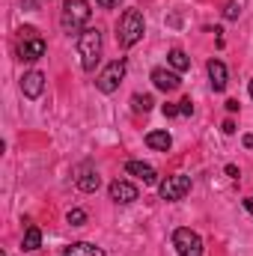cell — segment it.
I'll use <instances>...</instances> for the list:
<instances>
[{"mask_svg":"<svg viewBox=\"0 0 253 256\" xmlns=\"http://www.w3.org/2000/svg\"><path fill=\"white\" fill-rule=\"evenodd\" d=\"M78 54H80V66L84 72H96L98 66V57H102V33L98 30H84L78 36Z\"/></svg>","mask_w":253,"mask_h":256,"instance_id":"6da1fadb","label":"cell"},{"mask_svg":"<svg viewBox=\"0 0 253 256\" xmlns=\"http://www.w3.org/2000/svg\"><path fill=\"white\" fill-rule=\"evenodd\" d=\"M143 30H146V21L137 9H126V15L120 18V27H116V39L122 48H131L143 39Z\"/></svg>","mask_w":253,"mask_h":256,"instance_id":"7a4b0ae2","label":"cell"},{"mask_svg":"<svg viewBox=\"0 0 253 256\" xmlns=\"http://www.w3.org/2000/svg\"><path fill=\"white\" fill-rule=\"evenodd\" d=\"M90 15H92V9H90V3L86 0H66L63 3V15H60V24H63L66 33H84L80 27L90 21Z\"/></svg>","mask_w":253,"mask_h":256,"instance_id":"3957f363","label":"cell"},{"mask_svg":"<svg viewBox=\"0 0 253 256\" xmlns=\"http://www.w3.org/2000/svg\"><path fill=\"white\" fill-rule=\"evenodd\" d=\"M21 33V42H18V57L24 60V63H36V60H42L45 57V39L33 30V27H24V30H18Z\"/></svg>","mask_w":253,"mask_h":256,"instance_id":"277c9868","label":"cell"},{"mask_svg":"<svg viewBox=\"0 0 253 256\" xmlns=\"http://www.w3.org/2000/svg\"><path fill=\"white\" fill-rule=\"evenodd\" d=\"M173 248L179 256H202V238L188 226H179L173 232Z\"/></svg>","mask_w":253,"mask_h":256,"instance_id":"5b68a950","label":"cell"},{"mask_svg":"<svg viewBox=\"0 0 253 256\" xmlns=\"http://www.w3.org/2000/svg\"><path fill=\"white\" fill-rule=\"evenodd\" d=\"M126 68H128L126 60H114V63H110L108 68H104V72H102V74H98L96 86H98L104 96L116 92V90H120V84H122V78H126Z\"/></svg>","mask_w":253,"mask_h":256,"instance_id":"8992f818","label":"cell"},{"mask_svg":"<svg viewBox=\"0 0 253 256\" xmlns=\"http://www.w3.org/2000/svg\"><path fill=\"white\" fill-rule=\"evenodd\" d=\"M158 191H161V196H164L167 202H176V200H182V196L190 191V179L188 176H167Z\"/></svg>","mask_w":253,"mask_h":256,"instance_id":"52a82bcc","label":"cell"},{"mask_svg":"<svg viewBox=\"0 0 253 256\" xmlns=\"http://www.w3.org/2000/svg\"><path fill=\"white\" fill-rule=\"evenodd\" d=\"M110 200L120 202V206H128V202L137 200V188L126 179H116V182H110Z\"/></svg>","mask_w":253,"mask_h":256,"instance_id":"ba28073f","label":"cell"},{"mask_svg":"<svg viewBox=\"0 0 253 256\" xmlns=\"http://www.w3.org/2000/svg\"><path fill=\"white\" fill-rule=\"evenodd\" d=\"M21 92H24L27 98H39V96L45 92V74H42V72H27L24 80H21Z\"/></svg>","mask_w":253,"mask_h":256,"instance_id":"9c48e42d","label":"cell"},{"mask_svg":"<svg viewBox=\"0 0 253 256\" xmlns=\"http://www.w3.org/2000/svg\"><path fill=\"white\" fill-rule=\"evenodd\" d=\"M126 173H128V176H137L143 185H155V182H158L155 167H152V164H143V161H128V164H126Z\"/></svg>","mask_w":253,"mask_h":256,"instance_id":"30bf717a","label":"cell"},{"mask_svg":"<svg viewBox=\"0 0 253 256\" xmlns=\"http://www.w3.org/2000/svg\"><path fill=\"white\" fill-rule=\"evenodd\" d=\"M152 84L161 90V92H173V90H179V74L176 72H167V68H152Z\"/></svg>","mask_w":253,"mask_h":256,"instance_id":"8fae6325","label":"cell"},{"mask_svg":"<svg viewBox=\"0 0 253 256\" xmlns=\"http://www.w3.org/2000/svg\"><path fill=\"white\" fill-rule=\"evenodd\" d=\"M208 80H212V90L214 92H224L226 90V66L220 63V60H208Z\"/></svg>","mask_w":253,"mask_h":256,"instance_id":"7c38bea8","label":"cell"},{"mask_svg":"<svg viewBox=\"0 0 253 256\" xmlns=\"http://www.w3.org/2000/svg\"><path fill=\"white\" fill-rule=\"evenodd\" d=\"M98 185H102V176H98L92 167H84V170L78 173V188H80L84 194H96Z\"/></svg>","mask_w":253,"mask_h":256,"instance_id":"4fadbf2b","label":"cell"},{"mask_svg":"<svg viewBox=\"0 0 253 256\" xmlns=\"http://www.w3.org/2000/svg\"><path fill=\"white\" fill-rule=\"evenodd\" d=\"M146 146L155 149V152H167V149L173 146V137H170L167 131H149V134H146Z\"/></svg>","mask_w":253,"mask_h":256,"instance_id":"5bb4252c","label":"cell"},{"mask_svg":"<svg viewBox=\"0 0 253 256\" xmlns=\"http://www.w3.org/2000/svg\"><path fill=\"white\" fill-rule=\"evenodd\" d=\"M63 256H104V250L90 244V242H74V244H68L63 250Z\"/></svg>","mask_w":253,"mask_h":256,"instance_id":"9a60e30c","label":"cell"},{"mask_svg":"<svg viewBox=\"0 0 253 256\" xmlns=\"http://www.w3.org/2000/svg\"><path fill=\"white\" fill-rule=\"evenodd\" d=\"M167 60H170V66H173L176 72H188L190 68V57L182 51V48H173V51L167 54Z\"/></svg>","mask_w":253,"mask_h":256,"instance_id":"2e32d148","label":"cell"},{"mask_svg":"<svg viewBox=\"0 0 253 256\" xmlns=\"http://www.w3.org/2000/svg\"><path fill=\"white\" fill-rule=\"evenodd\" d=\"M39 244H42V230H39V226H27L21 248H24V250H36Z\"/></svg>","mask_w":253,"mask_h":256,"instance_id":"e0dca14e","label":"cell"},{"mask_svg":"<svg viewBox=\"0 0 253 256\" xmlns=\"http://www.w3.org/2000/svg\"><path fill=\"white\" fill-rule=\"evenodd\" d=\"M152 104H155V102H152V96H140V92H137V96H131V108H134V114H149V110H152Z\"/></svg>","mask_w":253,"mask_h":256,"instance_id":"ac0fdd59","label":"cell"},{"mask_svg":"<svg viewBox=\"0 0 253 256\" xmlns=\"http://www.w3.org/2000/svg\"><path fill=\"white\" fill-rule=\"evenodd\" d=\"M66 220H68L72 226H84V224H86V212H84V208H72V212L66 214Z\"/></svg>","mask_w":253,"mask_h":256,"instance_id":"d6986e66","label":"cell"},{"mask_svg":"<svg viewBox=\"0 0 253 256\" xmlns=\"http://www.w3.org/2000/svg\"><path fill=\"white\" fill-rule=\"evenodd\" d=\"M190 114H194V102L190 98H182L179 102V116H190Z\"/></svg>","mask_w":253,"mask_h":256,"instance_id":"ffe728a7","label":"cell"},{"mask_svg":"<svg viewBox=\"0 0 253 256\" xmlns=\"http://www.w3.org/2000/svg\"><path fill=\"white\" fill-rule=\"evenodd\" d=\"M238 12H242V6H238V3H230V6L224 9V15H226V18H238Z\"/></svg>","mask_w":253,"mask_h":256,"instance_id":"44dd1931","label":"cell"},{"mask_svg":"<svg viewBox=\"0 0 253 256\" xmlns=\"http://www.w3.org/2000/svg\"><path fill=\"white\" fill-rule=\"evenodd\" d=\"M120 3H122V0H98V6H102V9H116Z\"/></svg>","mask_w":253,"mask_h":256,"instance_id":"7402d4cb","label":"cell"},{"mask_svg":"<svg viewBox=\"0 0 253 256\" xmlns=\"http://www.w3.org/2000/svg\"><path fill=\"white\" fill-rule=\"evenodd\" d=\"M164 116H179V108L176 104H164Z\"/></svg>","mask_w":253,"mask_h":256,"instance_id":"603a6c76","label":"cell"},{"mask_svg":"<svg viewBox=\"0 0 253 256\" xmlns=\"http://www.w3.org/2000/svg\"><path fill=\"white\" fill-rule=\"evenodd\" d=\"M226 176H230V179H238V167H236V164H226Z\"/></svg>","mask_w":253,"mask_h":256,"instance_id":"cb8c5ba5","label":"cell"},{"mask_svg":"<svg viewBox=\"0 0 253 256\" xmlns=\"http://www.w3.org/2000/svg\"><path fill=\"white\" fill-rule=\"evenodd\" d=\"M224 134H236V122H232V120L224 122Z\"/></svg>","mask_w":253,"mask_h":256,"instance_id":"d4e9b609","label":"cell"},{"mask_svg":"<svg viewBox=\"0 0 253 256\" xmlns=\"http://www.w3.org/2000/svg\"><path fill=\"white\" fill-rule=\"evenodd\" d=\"M226 110H230V114H236V110H238V102H236V98H230V102H226Z\"/></svg>","mask_w":253,"mask_h":256,"instance_id":"484cf974","label":"cell"},{"mask_svg":"<svg viewBox=\"0 0 253 256\" xmlns=\"http://www.w3.org/2000/svg\"><path fill=\"white\" fill-rule=\"evenodd\" d=\"M244 146H248V149H253V134H244Z\"/></svg>","mask_w":253,"mask_h":256,"instance_id":"4316f807","label":"cell"},{"mask_svg":"<svg viewBox=\"0 0 253 256\" xmlns=\"http://www.w3.org/2000/svg\"><path fill=\"white\" fill-rule=\"evenodd\" d=\"M244 208H248V212L253 214V196H248V200H244Z\"/></svg>","mask_w":253,"mask_h":256,"instance_id":"83f0119b","label":"cell"},{"mask_svg":"<svg viewBox=\"0 0 253 256\" xmlns=\"http://www.w3.org/2000/svg\"><path fill=\"white\" fill-rule=\"evenodd\" d=\"M248 90H250V98H253V80H250V86H248Z\"/></svg>","mask_w":253,"mask_h":256,"instance_id":"f1b7e54d","label":"cell"}]
</instances>
